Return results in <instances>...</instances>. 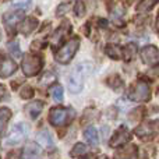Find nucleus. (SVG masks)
<instances>
[{"label": "nucleus", "mask_w": 159, "mask_h": 159, "mask_svg": "<svg viewBox=\"0 0 159 159\" xmlns=\"http://www.w3.org/2000/svg\"><path fill=\"white\" fill-rule=\"evenodd\" d=\"M92 71V64L91 63H81L74 67L69 77V88L70 92L78 93L81 92L82 87H84V81L88 77V74Z\"/></svg>", "instance_id": "obj_1"}, {"label": "nucleus", "mask_w": 159, "mask_h": 159, "mask_svg": "<svg viewBox=\"0 0 159 159\" xmlns=\"http://www.w3.org/2000/svg\"><path fill=\"white\" fill-rule=\"evenodd\" d=\"M75 112L71 107H52L49 112V121L55 127L67 126L73 121Z\"/></svg>", "instance_id": "obj_2"}, {"label": "nucleus", "mask_w": 159, "mask_h": 159, "mask_svg": "<svg viewBox=\"0 0 159 159\" xmlns=\"http://www.w3.org/2000/svg\"><path fill=\"white\" fill-rule=\"evenodd\" d=\"M129 99L134 102H148L151 99V88L143 80H138L137 82L130 87L129 89Z\"/></svg>", "instance_id": "obj_3"}, {"label": "nucleus", "mask_w": 159, "mask_h": 159, "mask_svg": "<svg viewBox=\"0 0 159 159\" xmlns=\"http://www.w3.org/2000/svg\"><path fill=\"white\" fill-rule=\"evenodd\" d=\"M80 48V38H73L70 39L67 43H64L60 49L57 50L56 53V60L59 61L60 64H69L71 61V59L74 57V55L77 53Z\"/></svg>", "instance_id": "obj_4"}, {"label": "nucleus", "mask_w": 159, "mask_h": 159, "mask_svg": "<svg viewBox=\"0 0 159 159\" xmlns=\"http://www.w3.org/2000/svg\"><path fill=\"white\" fill-rule=\"evenodd\" d=\"M43 67V59L38 55H27L22 59V71L28 77L39 74Z\"/></svg>", "instance_id": "obj_5"}, {"label": "nucleus", "mask_w": 159, "mask_h": 159, "mask_svg": "<svg viewBox=\"0 0 159 159\" xmlns=\"http://www.w3.org/2000/svg\"><path fill=\"white\" fill-rule=\"evenodd\" d=\"M28 135V126L25 123H18L13 127L10 134L6 138V144L7 145H17V144L22 143Z\"/></svg>", "instance_id": "obj_6"}, {"label": "nucleus", "mask_w": 159, "mask_h": 159, "mask_svg": "<svg viewBox=\"0 0 159 159\" xmlns=\"http://www.w3.org/2000/svg\"><path fill=\"white\" fill-rule=\"evenodd\" d=\"M159 133V120L145 121L135 129V134L143 140H151Z\"/></svg>", "instance_id": "obj_7"}, {"label": "nucleus", "mask_w": 159, "mask_h": 159, "mask_svg": "<svg viewBox=\"0 0 159 159\" xmlns=\"http://www.w3.org/2000/svg\"><path fill=\"white\" fill-rule=\"evenodd\" d=\"M130 138H131V131H130L126 126H121V127H119L115 134L112 135V138H110V141H109V147H112V148L123 147L129 143Z\"/></svg>", "instance_id": "obj_8"}, {"label": "nucleus", "mask_w": 159, "mask_h": 159, "mask_svg": "<svg viewBox=\"0 0 159 159\" xmlns=\"http://www.w3.org/2000/svg\"><path fill=\"white\" fill-rule=\"evenodd\" d=\"M141 59L145 64L148 66H155L157 63H159V49L154 45H147L141 49L140 52Z\"/></svg>", "instance_id": "obj_9"}, {"label": "nucleus", "mask_w": 159, "mask_h": 159, "mask_svg": "<svg viewBox=\"0 0 159 159\" xmlns=\"http://www.w3.org/2000/svg\"><path fill=\"white\" fill-rule=\"evenodd\" d=\"M17 70V64L13 59L10 57H0V78L10 77L11 74H14Z\"/></svg>", "instance_id": "obj_10"}, {"label": "nucleus", "mask_w": 159, "mask_h": 159, "mask_svg": "<svg viewBox=\"0 0 159 159\" xmlns=\"http://www.w3.org/2000/svg\"><path fill=\"white\" fill-rule=\"evenodd\" d=\"M42 148L36 143H28L21 152V159H41Z\"/></svg>", "instance_id": "obj_11"}, {"label": "nucleus", "mask_w": 159, "mask_h": 159, "mask_svg": "<svg viewBox=\"0 0 159 159\" xmlns=\"http://www.w3.org/2000/svg\"><path fill=\"white\" fill-rule=\"evenodd\" d=\"M70 31H71V25H70V22L64 21L63 24L56 30V32L53 34V36H52V45L53 46H57V45L64 39V36L69 35Z\"/></svg>", "instance_id": "obj_12"}, {"label": "nucleus", "mask_w": 159, "mask_h": 159, "mask_svg": "<svg viewBox=\"0 0 159 159\" xmlns=\"http://www.w3.org/2000/svg\"><path fill=\"white\" fill-rule=\"evenodd\" d=\"M22 18H24V11L22 10L10 11V13H6L4 16H3V22L6 24L7 28H13V27H16V24H18Z\"/></svg>", "instance_id": "obj_13"}, {"label": "nucleus", "mask_w": 159, "mask_h": 159, "mask_svg": "<svg viewBox=\"0 0 159 159\" xmlns=\"http://www.w3.org/2000/svg\"><path fill=\"white\" fill-rule=\"evenodd\" d=\"M43 106H45V103L42 101H34L25 106V112H27V115L31 119H36L41 115L42 110H43Z\"/></svg>", "instance_id": "obj_14"}, {"label": "nucleus", "mask_w": 159, "mask_h": 159, "mask_svg": "<svg viewBox=\"0 0 159 159\" xmlns=\"http://www.w3.org/2000/svg\"><path fill=\"white\" fill-rule=\"evenodd\" d=\"M115 159H138L137 147L129 145V147H126V148L120 149L119 152L115 154Z\"/></svg>", "instance_id": "obj_15"}, {"label": "nucleus", "mask_w": 159, "mask_h": 159, "mask_svg": "<svg viewBox=\"0 0 159 159\" xmlns=\"http://www.w3.org/2000/svg\"><path fill=\"white\" fill-rule=\"evenodd\" d=\"M36 28H38V20L34 18V17H28V18L24 20V22L21 24L20 31H21V34H24V35H30V34H32Z\"/></svg>", "instance_id": "obj_16"}, {"label": "nucleus", "mask_w": 159, "mask_h": 159, "mask_svg": "<svg viewBox=\"0 0 159 159\" xmlns=\"http://www.w3.org/2000/svg\"><path fill=\"white\" fill-rule=\"evenodd\" d=\"M10 119H11V110L8 107H0V135L4 134Z\"/></svg>", "instance_id": "obj_17"}, {"label": "nucleus", "mask_w": 159, "mask_h": 159, "mask_svg": "<svg viewBox=\"0 0 159 159\" xmlns=\"http://www.w3.org/2000/svg\"><path fill=\"white\" fill-rule=\"evenodd\" d=\"M105 53H106L110 59H113V60H119V59L123 56V49H121L120 46H117V45L110 43V45H106Z\"/></svg>", "instance_id": "obj_18"}, {"label": "nucleus", "mask_w": 159, "mask_h": 159, "mask_svg": "<svg viewBox=\"0 0 159 159\" xmlns=\"http://www.w3.org/2000/svg\"><path fill=\"white\" fill-rule=\"evenodd\" d=\"M110 14H112V18L116 24H123V16H124V8L121 7V4L116 3L112 8H110Z\"/></svg>", "instance_id": "obj_19"}, {"label": "nucleus", "mask_w": 159, "mask_h": 159, "mask_svg": "<svg viewBox=\"0 0 159 159\" xmlns=\"http://www.w3.org/2000/svg\"><path fill=\"white\" fill-rule=\"evenodd\" d=\"M36 140H38V144H39V145L45 147V148H49V147L53 145L52 135H50L49 131H46V130H43V131L39 133L38 137H36Z\"/></svg>", "instance_id": "obj_20"}, {"label": "nucleus", "mask_w": 159, "mask_h": 159, "mask_svg": "<svg viewBox=\"0 0 159 159\" xmlns=\"http://www.w3.org/2000/svg\"><path fill=\"white\" fill-rule=\"evenodd\" d=\"M84 137L85 140L88 141L89 144H92V145H96L99 141V137H98V131H96L95 127H87V129L84 130Z\"/></svg>", "instance_id": "obj_21"}, {"label": "nucleus", "mask_w": 159, "mask_h": 159, "mask_svg": "<svg viewBox=\"0 0 159 159\" xmlns=\"http://www.w3.org/2000/svg\"><path fill=\"white\" fill-rule=\"evenodd\" d=\"M159 2V0H141L140 4L137 6V11L140 13H145V11H149L155 4Z\"/></svg>", "instance_id": "obj_22"}, {"label": "nucleus", "mask_w": 159, "mask_h": 159, "mask_svg": "<svg viewBox=\"0 0 159 159\" xmlns=\"http://www.w3.org/2000/svg\"><path fill=\"white\" fill-rule=\"evenodd\" d=\"M135 50H137V46L134 43H129L126 48L123 49V55H124V60H131L135 56Z\"/></svg>", "instance_id": "obj_23"}, {"label": "nucleus", "mask_w": 159, "mask_h": 159, "mask_svg": "<svg viewBox=\"0 0 159 159\" xmlns=\"http://www.w3.org/2000/svg\"><path fill=\"white\" fill-rule=\"evenodd\" d=\"M50 95L53 96V99L56 102H61V99H63V88H61V85H53L50 88Z\"/></svg>", "instance_id": "obj_24"}, {"label": "nucleus", "mask_w": 159, "mask_h": 159, "mask_svg": "<svg viewBox=\"0 0 159 159\" xmlns=\"http://www.w3.org/2000/svg\"><path fill=\"white\" fill-rule=\"evenodd\" d=\"M107 84L113 88V89H120L123 87V80L119 75H112L110 78H107Z\"/></svg>", "instance_id": "obj_25"}, {"label": "nucleus", "mask_w": 159, "mask_h": 159, "mask_svg": "<svg viewBox=\"0 0 159 159\" xmlns=\"http://www.w3.org/2000/svg\"><path fill=\"white\" fill-rule=\"evenodd\" d=\"M85 152H87V145L82 143H78L71 149V157H80V155H84Z\"/></svg>", "instance_id": "obj_26"}, {"label": "nucleus", "mask_w": 159, "mask_h": 159, "mask_svg": "<svg viewBox=\"0 0 159 159\" xmlns=\"http://www.w3.org/2000/svg\"><path fill=\"white\" fill-rule=\"evenodd\" d=\"M20 95H21V98H24V99H30L34 96V89L30 87V85H24V87L21 88V91H20Z\"/></svg>", "instance_id": "obj_27"}, {"label": "nucleus", "mask_w": 159, "mask_h": 159, "mask_svg": "<svg viewBox=\"0 0 159 159\" xmlns=\"http://www.w3.org/2000/svg\"><path fill=\"white\" fill-rule=\"evenodd\" d=\"M74 13L77 17H82L85 14V4L81 2V0H77L74 4Z\"/></svg>", "instance_id": "obj_28"}, {"label": "nucleus", "mask_w": 159, "mask_h": 159, "mask_svg": "<svg viewBox=\"0 0 159 159\" xmlns=\"http://www.w3.org/2000/svg\"><path fill=\"white\" fill-rule=\"evenodd\" d=\"M8 49H10V52L13 53V56H16V57H18L20 55H21V50H20V45L17 41L14 42H10L8 43Z\"/></svg>", "instance_id": "obj_29"}, {"label": "nucleus", "mask_w": 159, "mask_h": 159, "mask_svg": "<svg viewBox=\"0 0 159 159\" xmlns=\"http://www.w3.org/2000/svg\"><path fill=\"white\" fill-rule=\"evenodd\" d=\"M141 159H155V149L152 147H147L143 151V158Z\"/></svg>", "instance_id": "obj_30"}, {"label": "nucleus", "mask_w": 159, "mask_h": 159, "mask_svg": "<svg viewBox=\"0 0 159 159\" xmlns=\"http://www.w3.org/2000/svg\"><path fill=\"white\" fill-rule=\"evenodd\" d=\"M69 8H70L69 3H61L57 7V10H56V14H57V16H63V14H66L67 11H69Z\"/></svg>", "instance_id": "obj_31"}, {"label": "nucleus", "mask_w": 159, "mask_h": 159, "mask_svg": "<svg viewBox=\"0 0 159 159\" xmlns=\"http://www.w3.org/2000/svg\"><path fill=\"white\" fill-rule=\"evenodd\" d=\"M14 7H18V8H25L31 4V0H14L13 2Z\"/></svg>", "instance_id": "obj_32"}, {"label": "nucleus", "mask_w": 159, "mask_h": 159, "mask_svg": "<svg viewBox=\"0 0 159 159\" xmlns=\"http://www.w3.org/2000/svg\"><path fill=\"white\" fill-rule=\"evenodd\" d=\"M148 73H149V74H151V75H157V77H159V63L155 64V66L152 67V69L149 70Z\"/></svg>", "instance_id": "obj_33"}, {"label": "nucleus", "mask_w": 159, "mask_h": 159, "mask_svg": "<svg viewBox=\"0 0 159 159\" xmlns=\"http://www.w3.org/2000/svg\"><path fill=\"white\" fill-rule=\"evenodd\" d=\"M157 31L159 32V16H158V18H157Z\"/></svg>", "instance_id": "obj_34"}, {"label": "nucleus", "mask_w": 159, "mask_h": 159, "mask_svg": "<svg viewBox=\"0 0 159 159\" xmlns=\"http://www.w3.org/2000/svg\"><path fill=\"white\" fill-rule=\"evenodd\" d=\"M96 159H109V158H107V157H105V155H101V157H98Z\"/></svg>", "instance_id": "obj_35"}, {"label": "nucleus", "mask_w": 159, "mask_h": 159, "mask_svg": "<svg viewBox=\"0 0 159 159\" xmlns=\"http://www.w3.org/2000/svg\"><path fill=\"white\" fill-rule=\"evenodd\" d=\"M82 159H88V158H82Z\"/></svg>", "instance_id": "obj_36"}]
</instances>
